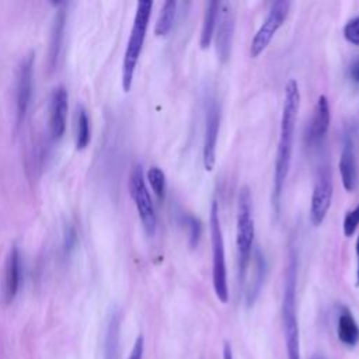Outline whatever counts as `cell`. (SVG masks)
<instances>
[{
  "mask_svg": "<svg viewBox=\"0 0 359 359\" xmlns=\"http://www.w3.org/2000/svg\"><path fill=\"white\" fill-rule=\"evenodd\" d=\"M344 36L348 42L359 46V15L351 18L344 27Z\"/></svg>",
  "mask_w": 359,
  "mask_h": 359,
  "instance_id": "cell-25",
  "label": "cell"
},
{
  "mask_svg": "<svg viewBox=\"0 0 359 359\" xmlns=\"http://www.w3.org/2000/svg\"><path fill=\"white\" fill-rule=\"evenodd\" d=\"M332 199V177L327 167H321L317 172L314 182L311 203H310V222L313 226L323 224Z\"/></svg>",
  "mask_w": 359,
  "mask_h": 359,
  "instance_id": "cell-9",
  "label": "cell"
},
{
  "mask_svg": "<svg viewBox=\"0 0 359 359\" xmlns=\"http://www.w3.org/2000/svg\"><path fill=\"white\" fill-rule=\"evenodd\" d=\"M297 289V254L293 247L289 248L285 271L283 296H282V323L287 359H300V335L296 309Z\"/></svg>",
  "mask_w": 359,
  "mask_h": 359,
  "instance_id": "cell-2",
  "label": "cell"
},
{
  "mask_svg": "<svg viewBox=\"0 0 359 359\" xmlns=\"http://www.w3.org/2000/svg\"><path fill=\"white\" fill-rule=\"evenodd\" d=\"M69 95L67 90L63 86H57L52 90L49 98V135L53 142H59L66 130V121H67V108H69Z\"/></svg>",
  "mask_w": 359,
  "mask_h": 359,
  "instance_id": "cell-11",
  "label": "cell"
},
{
  "mask_svg": "<svg viewBox=\"0 0 359 359\" xmlns=\"http://www.w3.org/2000/svg\"><path fill=\"white\" fill-rule=\"evenodd\" d=\"M359 226V205L356 208H353L352 210H349L345 217H344V223H342V230H344V234L346 237H351L356 227Z\"/></svg>",
  "mask_w": 359,
  "mask_h": 359,
  "instance_id": "cell-24",
  "label": "cell"
},
{
  "mask_svg": "<svg viewBox=\"0 0 359 359\" xmlns=\"http://www.w3.org/2000/svg\"><path fill=\"white\" fill-rule=\"evenodd\" d=\"M355 251H356V258H358V265H356V286H359V236H358V238H356Z\"/></svg>",
  "mask_w": 359,
  "mask_h": 359,
  "instance_id": "cell-29",
  "label": "cell"
},
{
  "mask_svg": "<svg viewBox=\"0 0 359 359\" xmlns=\"http://www.w3.org/2000/svg\"><path fill=\"white\" fill-rule=\"evenodd\" d=\"M177 6H178V3L175 0L164 1L163 7L160 10L158 18L156 21V27H154V34L157 36H165L171 31L174 21H175Z\"/></svg>",
  "mask_w": 359,
  "mask_h": 359,
  "instance_id": "cell-20",
  "label": "cell"
},
{
  "mask_svg": "<svg viewBox=\"0 0 359 359\" xmlns=\"http://www.w3.org/2000/svg\"><path fill=\"white\" fill-rule=\"evenodd\" d=\"M338 168H339L341 181H342L344 188L348 192L355 191L358 187V164H356L353 143L349 137H346L344 142V149L341 151Z\"/></svg>",
  "mask_w": 359,
  "mask_h": 359,
  "instance_id": "cell-14",
  "label": "cell"
},
{
  "mask_svg": "<svg viewBox=\"0 0 359 359\" xmlns=\"http://www.w3.org/2000/svg\"><path fill=\"white\" fill-rule=\"evenodd\" d=\"M252 259H254V262H252L254 273H252V278H251L250 285L245 292V303L248 307H251L255 303V300L261 292V287L265 282V276H266V259L258 247L254 248Z\"/></svg>",
  "mask_w": 359,
  "mask_h": 359,
  "instance_id": "cell-16",
  "label": "cell"
},
{
  "mask_svg": "<svg viewBox=\"0 0 359 359\" xmlns=\"http://www.w3.org/2000/svg\"><path fill=\"white\" fill-rule=\"evenodd\" d=\"M351 76H352V79H353L356 83H359V59L352 65V67H351Z\"/></svg>",
  "mask_w": 359,
  "mask_h": 359,
  "instance_id": "cell-27",
  "label": "cell"
},
{
  "mask_svg": "<svg viewBox=\"0 0 359 359\" xmlns=\"http://www.w3.org/2000/svg\"><path fill=\"white\" fill-rule=\"evenodd\" d=\"M151 8H153V1L150 0H142V1H137L136 4L133 25L130 29V35L128 39V45H126V50L122 62V88L125 93L130 91L132 88L135 70L143 49V43H144L150 15H151Z\"/></svg>",
  "mask_w": 359,
  "mask_h": 359,
  "instance_id": "cell-4",
  "label": "cell"
},
{
  "mask_svg": "<svg viewBox=\"0 0 359 359\" xmlns=\"http://www.w3.org/2000/svg\"><path fill=\"white\" fill-rule=\"evenodd\" d=\"M91 142L90 118L83 107L77 108V122H76V149L84 150Z\"/></svg>",
  "mask_w": 359,
  "mask_h": 359,
  "instance_id": "cell-21",
  "label": "cell"
},
{
  "mask_svg": "<svg viewBox=\"0 0 359 359\" xmlns=\"http://www.w3.org/2000/svg\"><path fill=\"white\" fill-rule=\"evenodd\" d=\"M313 359H324V358H323V356H314Z\"/></svg>",
  "mask_w": 359,
  "mask_h": 359,
  "instance_id": "cell-30",
  "label": "cell"
},
{
  "mask_svg": "<svg viewBox=\"0 0 359 359\" xmlns=\"http://www.w3.org/2000/svg\"><path fill=\"white\" fill-rule=\"evenodd\" d=\"M146 178L154 192V195L160 199V201H164L165 198V189H167V185H165V175L163 172V170L157 165H153L147 170V174H146Z\"/></svg>",
  "mask_w": 359,
  "mask_h": 359,
  "instance_id": "cell-22",
  "label": "cell"
},
{
  "mask_svg": "<svg viewBox=\"0 0 359 359\" xmlns=\"http://www.w3.org/2000/svg\"><path fill=\"white\" fill-rule=\"evenodd\" d=\"M234 13L230 3H222L216 25V53L222 63H226L231 55L234 35Z\"/></svg>",
  "mask_w": 359,
  "mask_h": 359,
  "instance_id": "cell-12",
  "label": "cell"
},
{
  "mask_svg": "<svg viewBox=\"0 0 359 359\" xmlns=\"http://www.w3.org/2000/svg\"><path fill=\"white\" fill-rule=\"evenodd\" d=\"M210 241H212V280L216 297L222 303L229 302V286H227V271H226V254H224V238L219 219V206L213 201L210 205Z\"/></svg>",
  "mask_w": 359,
  "mask_h": 359,
  "instance_id": "cell-5",
  "label": "cell"
},
{
  "mask_svg": "<svg viewBox=\"0 0 359 359\" xmlns=\"http://www.w3.org/2000/svg\"><path fill=\"white\" fill-rule=\"evenodd\" d=\"M290 8V1L287 0H278L271 4L266 18L258 28L257 34L254 35L251 45H250V55L251 57H258L269 45L276 31L285 22L287 13Z\"/></svg>",
  "mask_w": 359,
  "mask_h": 359,
  "instance_id": "cell-7",
  "label": "cell"
},
{
  "mask_svg": "<svg viewBox=\"0 0 359 359\" xmlns=\"http://www.w3.org/2000/svg\"><path fill=\"white\" fill-rule=\"evenodd\" d=\"M34 60L35 53L29 52L25 55L15 70V115L17 125L22 122L27 115L31 95H32V80H34Z\"/></svg>",
  "mask_w": 359,
  "mask_h": 359,
  "instance_id": "cell-8",
  "label": "cell"
},
{
  "mask_svg": "<svg viewBox=\"0 0 359 359\" xmlns=\"http://www.w3.org/2000/svg\"><path fill=\"white\" fill-rule=\"evenodd\" d=\"M220 128V107L215 98H210L206 105L205 115V136H203V149L202 160L206 171H212L216 164V146Z\"/></svg>",
  "mask_w": 359,
  "mask_h": 359,
  "instance_id": "cell-10",
  "label": "cell"
},
{
  "mask_svg": "<svg viewBox=\"0 0 359 359\" xmlns=\"http://www.w3.org/2000/svg\"><path fill=\"white\" fill-rule=\"evenodd\" d=\"M330 121H331V112H330V104L325 95H320L317 98L313 116L310 121V128H309V140L310 142H318L321 140L328 128H330Z\"/></svg>",
  "mask_w": 359,
  "mask_h": 359,
  "instance_id": "cell-15",
  "label": "cell"
},
{
  "mask_svg": "<svg viewBox=\"0 0 359 359\" xmlns=\"http://www.w3.org/2000/svg\"><path fill=\"white\" fill-rule=\"evenodd\" d=\"M300 107V90L294 79H290L285 86V98L280 116V130L279 142L275 156V168H273V188H272V205L275 215H279L280 210V198L282 191L289 174L293 151V139L294 128L297 121V112Z\"/></svg>",
  "mask_w": 359,
  "mask_h": 359,
  "instance_id": "cell-1",
  "label": "cell"
},
{
  "mask_svg": "<svg viewBox=\"0 0 359 359\" xmlns=\"http://www.w3.org/2000/svg\"><path fill=\"white\" fill-rule=\"evenodd\" d=\"M223 359H233V351L229 342H224L223 345Z\"/></svg>",
  "mask_w": 359,
  "mask_h": 359,
  "instance_id": "cell-28",
  "label": "cell"
},
{
  "mask_svg": "<svg viewBox=\"0 0 359 359\" xmlns=\"http://www.w3.org/2000/svg\"><path fill=\"white\" fill-rule=\"evenodd\" d=\"M143 352H144V338L140 334L135 339V344L132 346V351H130L128 359H143Z\"/></svg>",
  "mask_w": 359,
  "mask_h": 359,
  "instance_id": "cell-26",
  "label": "cell"
},
{
  "mask_svg": "<svg viewBox=\"0 0 359 359\" xmlns=\"http://www.w3.org/2000/svg\"><path fill=\"white\" fill-rule=\"evenodd\" d=\"M254 216H252V196L247 185H243L237 196V226H236V245L238 254V285L243 286L247 275V268L251 261L254 244Z\"/></svg>",
  "mask_w": 359,
  "mask_h": 359,
  "instance_id": "cell-3",
  "label": "cell"
},
{
  "mask_svg": "<svg viewBox=\"0 0 359 359\" xmlns=\"http://www.w3.org/2000/svg\"><path fill=\"white\" fill-rule=\"evenodd\" d=\"M184 223L188 229V244L194 250L198 247L201 236H202V223L201 220L194 215H185Z\"/></svg>",
  "mask_w": 359,
  "mask_h": 359,
  "instance_id": "cell-23",
  "label": "cell"
},
{
  "mask_svg": "<svg viewBox=\"0 0 359 359\" xmlns=\"http://www.w3.org/2000/svg\"><path fill=\"white\" fill-rule=\"evenodd\" d=\"M337 335L341 344L352 348L359 342V325L348 307L342 306L337 320Z\"/></svg>",
  "mask_w": 359,
  "mask_h": 359,
  "instance_id": "cell-17",
  "label": "cell"
},
{
  "mask_svg": "<svg viewBox=\"0 0 359 359\" xmlns=\"http://www.w3.org/2000/svg\"><path fill=\"white\" fill-rule=\"evenodd\" d=\"M129 194L136 205L142 226L149 237L156 234L157 229V217L154 212V206L146 187V180L143 174V168L140 164L133 165L129 175Z\"/></svg>",
  "mask_w": 359,
  "mask_h": 359,
  "instance_id": "cell-6",
  "label": "cell"
},
{
  "mask_svg": "<svg viewBox=\"0 0 359 359\" xmlns=\"http://www.w3.org/2000/svg\"><path fill=\"white\" fill-rule=\"evenodd\" d=\"M21 279V257L15 245H13L6 257L3 283H1V296L6 304H10L18 292Z\"/></svg>",
  "mask_w": 359,
  "mask_h": 359,
  "instance_id": "cell-13",
  "label": "cell"
},
{
  "mask_svg": "<svg viewBox=\"0 0 359 359\" xmlns=\"http://www.w3.org/2000/svg\"><path fill=\"white\" fill-rule=\"evenodd\" d=\"M220 6H222V1H217V0H212L206 4L203 20H202L201 36H199V45L202 49H208L212 43L216 25H217Z\"/></svg>",
  "mask_w": 359,
  "mask_h": 359,
  "instance_id": "cell-18",
  "label": "cell"
},
{
  "mask_svg": "<svg viewBox=\"0 0 359 359\" xmlns=\"http://www.w3.org/2000/svg\"><path fill=\"white\" fill-rule=\"evenodd\" d=\"M65 25H66V10L59 8L55 15V21L50 31V41H49V67L50 69H55L57 63L63 34H65Z\"/></svg>",
  "mask_w": 359,
  "mask_h": 359,
  "instance_id": "cell-19",
  "label": "cell"
}]
</instances>
